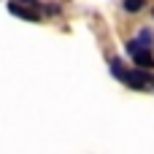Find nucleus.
I'll use <instances>...</instances> for the list:
<instances>
[{
    "label": "nucleus",
    "instance_id": "obj_4",
    "mask_svg": "<svg viewBox=\"0 0 154 154\" xmlns=\"http://www.w3.org/2000/svg\"><path fill=\"white\" fill-rule=\"evenodd\" d=\"M141 46H146V49H152V43H154V32L149 30V27H141V32H138V38H135Z\"/></svg>",
    "mask_w": 154,
    "mask_h": 154
},
{
    "label": "nucleus",
    "instance_id": "obj_2",
    "mask_svg": "<svg viewBox=\"0 0 154 154\" xmlns=\"http://www.w3.org/2000/svg\"><path fill=\"white\" fill-rule=\"evenodd\" d=\"M127 87H133V89H146V84L152 81V73L149 70H141V68H135V70H125V79H122Z\"/></svg>",
    "mask_w": 154,
    "mask_h": 154
},
{
    "label": "nucleus",
    "instance_id": "obj_6",
    "mask_svg": "<svg viewBox=\"0 0 154 154\" xmlns=\"http://www.w3.org/2000/svg\"><path fill=\"white\" fill-rule=\"evenodd\" d=\"M111 73H114V79H125V68H122V62L119 60H111Z\"/></svg>",
    "mask_w": 154,
    "mask_h": 154
},
{
    "label": "nucleus",
    "instance_id": "obj_7",
    "mask_svg": "<svg viewBox=\"0 0 154 154\" xmlns=\"http://www.w3.org/2000/svg\"><path fill=\"white\" fill-rule=\"evenodd\" d=\"M46 11H49V14H60V5H54V3H51V5H46Z\"/></svg>",
    "mask_w": 154,
    "mask_h": 154
},
{
    "label": "nucleus",
    "instance_id": "obj_1",
    "mask_svg": "<svg viewBox=\"0 0 154 154\" xmlns=\"http://www.w3.org/2000/svg\"><path fill=\"white\" fill-rule=\"evenodd\" d=\"M127 51H130V57H133L135 68H141V70H152V68H154V54H152V49L141 46L138 41H130V43H127Z\"/></svg>",
    "mask_w": 154,
    "mask_h": 154
},
{
    "label": "nucleus",
    "instance_id": "obj_5",
    "mask_svg": "<svg viewBox=\"0 0 154 154\" xmlns=\"http://www.w3.org/2000/svg\"><path fill=\"white\" fill-rule=\"evenodd\" d=\"M143 8V0H125V11L127 14H138Z\"/></svg>",
    "mask_w": 154,
    "mask_h": 154
},
{
    "label": "nucleus",
    "instance_id": "obj_8",
    "mask_svg": "<svg viewBox=\"0 0 154 154\" xmlns=\"http://www.w3.org/2000/svg\"><path fill=\"white\" fill-rule=\"evenodd\" d=\"M16 3H35V0H16Z\"/></svg>",
    "mask_w": 154,
    "mask_h": 154
},
{
    "label": "nucleus",
    "instance_id": "obj_10",
    "mask_svg": "<svg viewBox=\"0 0 154 154\" xmlns=\"http://www.w3.org/2000/svg\"><path fill=\"white\" fill-rule=\"evenodd\" d=\"M152 14H154V11H152Z\"/></svg>",
    "mask_w": 154,
    "mask_h": 154
},
{
    "label": "nucleus",
    "instance_id": "obj_3",
    "mask_svg": "<svg viewBox=\"0 0 154 154\" xmlns=\"http://www.w3.org/2000/svg\"><path fill=\"white\" fill-rule=\"evenodd\" d=\"M8 11H11L14 16H19V19H27V22H38V19H41L35 11L24 8V5H22V3H16V0H14V3H8Z\"/></svg>",
    "mask_w": 154,
    "mask_h": 154
},
{
    "label": "nucleus",
    "instance_id": "obj_9",
    "mask_svg": "<svg viewBox=\"0 0 154 154\" xmlns=\"http://www.w3.org/2000/svg\"><path fill=\"white\" fill-rule=\"evenodd\" d=\"M149 84H152V89H154V76H152V81H149Z\"/></svg>",
    "mask_w": 154,
    "mask_h": 154
}]
</instances>
